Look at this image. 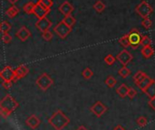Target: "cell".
I'll return each mask as SVG.
<instances>
[{"instance_id":"cell-1","label":"cell","mask_w":155,"mask_h":130,"mask_svg":"<svg viewBox=\"0 0 155 130\" xmlns=\"http://www.w3.org/2000/svg\"><path fill=\"white\" fill-rule=\"evenodd\" d=\"M18 107H19V103L10 94H6L0 102V115L4 119H6Z\"/></svg>"},{"instance_id":"cell-2","label":"cell","mask_w":155,"mask_h":130,"mask_svg":"<svg viewBox=\"0 0 155 130\" xmlns=\"http://www.w3.org/2000/svg\"><path fill=\"white\" fill-rule=\"evenodd\" d=\"M48 123L55 130H62L68 126L70 119L62 110H56L51 118H49Z\"/></svg>"},{"instance_id":"cell-3","label":"cell","mask_w":155,"mask_h":130,"mask_svg":"<svg viewBox=\"0 0 155 130\" xmlns=\"http://www.w3.org/2000/svg\"><path fill=\"white\" fill-rule=\"evenodd\" d=\"M35 84L44 91L47 90L53 84H54V80L45 72L42 73L37 80L35 81Z\"/></svg>"},{"instance_id":"cell-4","label":"cell","mask_w":155,"mask_h":130,"mask_svg":"<svg viewBox=\"0 0 155 130\" xmlns=\"http://www.w3.org/2000/svg\"><path fill=\"white\" fill-rule=\"evenodd\" d=\"M135 12L141 16L143 17V19L147 18L151 15V14L153 12V9L152 7V5L147 2V1H142L135 8Z\"/></svg>"},{"instance_id":"cell-5","label":"cell","mask_w":155,"mask_h":130,"mask_svg":"<svg viewBox=\"0 0 155 130\" xmlns=\"http://www.w3.org/2000/svg\"><path fill=\"white\" fill-rule=\"evenodd\" d=\"M54 33L61 38V39H64L68 36V34L71 33L72 28L69 27L67 24H65L63 21H61L60 23H58L54 27Z\"/></svg>"},{"instance_id":"cell-6","label":"cell","mask_w":155,"mask_h":130,"mask_svg":"<svg viewBox=\"0 0 155 130\" xmlns=\"http://www.w3.org/2000/svg\"><path fill=\"white\" fill-rule=\"evenodd\" d=\"M129 34V38H130V43H131V47L134 49H136L139 47V45L141 44V41L143 38L142 33L136 29L134 28L132 29V31L128 33Z\"/></svg>"},{"instance_id":"cell-7","label":"cell","mask_w":155,"mask_h":130,"mask_svg":"<svg viewBox=\"0 0 155 130\" xmlns=\"http://www.w3.org/2000/svg\"><path fill=\"white\" fill-rule=\"evenodd\" d=\"M0 77L2 79V81H14L15 80V70L7 65V66H5L1 72H0Z\"/></svg>"},{"instance_id":"cell-8","label":"cell","mask_w":155,"mask_h":130,"mask_svg":"<svg viewBox=\"0 0 155 130\" xmlns=\"http://www.w3.org/2000/svg\"><path fill=\"white\" fill-rule=\"evenodd\" d=\"M91 111L94 116H96L97 118H100L107 111V108L101 101H97L91 107Z\"/></svg>"},{"instance_id":"cell-9","label":"cell","mask_w":155,"mask_h":130,"mask_svg":"<svg viewBox=\"0 0 155 130\" xmlns=\"http://www.w3.org/2000/svg\"><path fill=\"white\" fill-rule=\"evenodd\" d=\"M134 56L133 54H131L127 50H124L122 52H120L117 55H116V59L124 65L126 66L132 60H133Z\"/></svg>"},{"instance_id":"cell-10","label":"cell","mask_w":155,"mask_h":130,"mask_svg":"<svg viewBox=\"0 0 155 130\" xmlns=\"http://www.w3.org/2000/svg\"><path fill=\"white\" fill-rule=\"evenodd\" d=\"M35 26L39 31L45 33L46 31H49V29L52 26V22L47 17H45L42 19H38V21L35 23Z\"/></svg>"},{"instance_id":"cell-11","label":"cell","mask_w":155,"mask_h":130,"mask_svg":"<svg viewBox=\"0 0 155 130\" xmlns=\"http://www.w3.org/2000/svg\"><path fill=\"white\" fill-rule=\"evenodd\" d=\"M49 12H50V9L45 8V6H43L39 3L35 4V10H34V14L38 19H42V18L46 17V14H48Z\"/></svg>"},{"instance_id":"cell-12","label":"cell","mask_w":155,"mask_h":130,"mask_svg":"<svg viewBox=\"0 0 155 130\" xmlns=\"http://www.w3.org/2000/svg\"><path fill=\"white\" fill-rule=\"evenodd\" d=\"M15 36L22 42H25L30 36H31V32L26 26H22L20 27L17 32L15 33Z\"/></svg>"},{"instance_id":"cell-13","label":"cell","mask_w":155,"mask_h":130,"mask_svg":"<svg viewBox=\"0 0 155 130\" xmlns=\"http://www.w3.org/2000/svg\"><path fill=\"white\" fill-rule=\"evenodd\" d=\"M15 77L14 81H16L25 77L27 75V73L29 72V69L25 65H19L15 70Z\"/></svg>"},{"instance_id":"cell-14","label":"cell","mask_w":155,"mask_h":130,"mask_svg":"<svg viewBox=\"0 0 155 130\" xmlns=\"http://www.w3.org/2000/svg\"><path fill=\"white\" fill-rule=\"evenodd\" d=\"M25 123H26V125H27L30 128H32V129H36V128L39 127V125L41 124V120H40V119H39L37 116H35V115H31L30 117H28V118L26 119Z\"/></svg>"},{"instance_id":"cell-15","label":"cell","mask_w":155,"mask_h":130,"mask_svg":"<svg viewBox=\"0 0 155 130\" xmlns=\"http://www.w3.org/2000/svg\"><path fill=\"white\" fill-rule=\"evenodd\" d=\"M74 6L68 2V1H64L60 6H59V11L64 15V16H67V15H70L73 11H74Z\"/></svg>"},{"instance_id":"cell-16","label":"cell","mask_w":155,"mask_h":130,"mask_svg":"<svg viewBox=\"0 0 155 130\" xmlns=\"http://www.w3.org/2000/svg\"><path fill=\"white\" fill-rule=\"evenodd\" d=\"M141 52H142V55L144 58L149 59V58H151L154 54V49L152 47V45H150V46H144L141 50Z\"/></svg>"},{"instance_id":"cell-17","label":"cell","mask_w":155,"mask_h":130,"mask_svg":"<svg viewBox=\"0 0 155 130\" xmlns=\"http://www.w3.org/2000/svg\"><path fill=\"white\" fill-rule=\"evenodd\" d=\"M153 80L148 76V77H146L143 81H141L137 86H138V88H139L142 91L145 92V90H147V88L150 86V84L153 82Z\"/></svg>"},{"instance_id":"cell-18","label":"cell","mask_w":155,"mask_h":130,"mask_svg":"<svg viewBox=\"0 0 155 130\" xmlns=\"http://www.w3.org/2000/svg\"><path fill=\"white\" fill-rule=\"evenodd\" d=\"M129 89L130 88L126 84H122L120 87H118V89L116 90V92L121 98H125L126 96H128Z\"/></svg>"},{"instance_id":"cell-19","label":"cell","mask_w":155,"mask_h":130,"mask_svg":"<svg viewBox=\"0 0 155 130\" xmlns=\"http://www.w3.org/2000/svg\"><path fill=\"white\" fill-rule=\"evenodd\" d=\"M19 12H20V10H19V8H18L17 6L12 5V6H10V7L5 11V14H6L9 18H13V17L16 16V15L19 14Z\"/></svg>"},{"instance_id":"cell-20","label":"cell","mask_w":155,"mask_h":130,"mask_svg":"<svg viewBox=\"0 0 155 130\" xmlns=\"http://www.w3.org/2000/svg\"><path fill=\"white\" fill-rule=\"evenodd\" d=\"M146 77H148V75L145 73V72H143V71H137L135 74H134V81L135 82V84L136 85H138L141 81H143Z\"/></svg>"},{"instance_id":"cell-21","label":"cell","mask_w":155,"mask_h":130,"mask_svg":"<svg viewBox=\"0 0 155 130\" xmlns=\"http://www.w3.org/2000/svg\"><path fill=\"white\" fill-rule=\"evenodd\" d=\"M145 94H147V96L150 99H153L155 97V80L153 81V82L150 84V86L147 88V90L144 92Z\"/></svg>"},{"instance_id":"cell-22","label":"cell","mask_w":155,"mask_h":130,"mask_svg":"<svg viewBox=\"0 0 155 130\" xmlns=\"http://www.w3.org/2000/svg\"><path fill=\"white\" fill-rule=\"evenodd\" d=\"M35 7V3H33V2H27L26 4L24 5L23 9H24V11L26 14H34Z\"/></svg>"},{"instance_id":"cell-23","label":"cell","mask_w":155,"mask_h":130,"mask_svg":"<svg viewBox=\"0 0 155 130\" xmlns=\"http://www.w3.org/2000/svg\"><path fill=\"white\" fill-rule=\"evenodd\" d=\"M65 24H67L69 27H71V28H73V26L75 24V23H76V20H75V18L72 15V14H70V15H67V16H64V19L62 20Z\"/></svg>"},{"instance_id":"cell-24","label":"cell","mask_w":155,"mask_h":130,"mask_svg":"<svg viewBox=\"0 0 155 130\" xmlns=\"http://www.w3.org/2000/svg\"><path fill=\"white\" fill-rule=\"evenodd\" d=\"M118 42H119V43H120L123 47H124V48H127V47H129V46L131 45L129 34H124V36H122V37L118 40Z\"/></svg>"},{"instance_id":"cell-25","label":"cell","mask_w":155,"mask_h":130,"mask_svg":"<svg viewBox=\"0 0 155 130\" xmlns=\"http://www.w3.org/2000/svg\"><path fill=\"white\" fill-rule=\"evenodd\" d=\"M94 8L98 13H102V12L104 11V9L106 8V5H105V4H104L103 1L97 0V1L94 3Z\"/></svg>"},{"instance_id":"cell-26","label":"cell","mask_w":155,"mask_h":130,"mask_svg":"<svg viewBox=\"0 0 155 130\" xmlns=\"http://www.w3.org/2000/svg\"><path fill=\"white\" fill-rule=\"evenodd\" d=\"M0 28H1V33L2 34L3 33H8V32L11 30V24L6 22V21H3L1 23V25H0Z\"/></svg>"},{"instance_id":"cell-27","label":"cell","mask_w":155,"mask_h":130,"mask_svg":"<svg viewBox=\"0 0 155 130\" xmlns=\"http://www.w3.org/2000/svg\"><path fill=\"white\" fill-rule=\"evenodd\" d=\"M118 74H119L122 78L125 79V78H127V77L131 74V71H130L126 66H123V67L118 71Z\"/></svg>"},{"instance_id":"cell-28","label":"cell","mask_w":155,"mask_h":130,"mask_svg":"<svg viewBox=\"0 0 155 130\" xmlns=\"http://www.w3.org/2000/svg\"><path fill=\"white\" fill-rule=\"evenodd\" d=\"M116 83H117V81H116V79H115L114 76H109V77H107V79L105 80V84H106V86L109 87V88L114 87Z\"/></svg>"},{"instance_id":"cell-29","label":"cell","mask_w":155,"mask_h":130,"mask_svg":"<svg viewBox=\"0 0 155 130\" xmlns=\"http://www.w3.org/2000/svg\"><path fill=\"white\" fill-rule=\"evenodd\" d=\"M152 43H153V41L148 35H143V38H142V41H141V44L143 45V47L150 46V45H152Z\"/></svg>"},{"instance_id":"cell-30","label":"cell","mask_w":155,"mask_h":130,"mask_svg":"<svg viewBox=\"0 0 155 130\" xmlns=\"http://www.w3.org/2000/svg\"><path fill=\"white\" fill-rule=\"evenodd\" d=\"M82 75H83V77H84L85 80H90V79L93 77L94 72H93V71H92L90 68H85V69L83 71Z\"/></svg>"},{"instance_id":"cell-31","label":"cell","mask_w":155,"mask_h":130,"mask_svg":"<svg viewBox=\"0 0 155 130\" xmlns=\"http://www.w3.org/2000/svg\"><path fill=\"white\" fill-rule=\"evenodd\" d=\"M37 3H39L40 5H42L43 6H45V8L50 9V10H51V7H52L53 5H54L53 0H38Z\"/></svg>"},{"instance_id":"cell-32","label":"cell","mask_w":155,"mask_h":130,"mask_svg":"<svg viewBox=\"0 0 155 130\" xmlns=\"http://www.w3.org/2000/svg\"><path fill=\"white\" fill-rule=\"evenodd\" d=\"M152 25H153V22H152V20H151L149 17L143 19V21H142V26H143V28L149 29V28L152 27Z\"/></svg>"},{"instance_id":"cell-33","label":"cell","mask_w":155,"mask_h":130,"mask_svg":"<svg viewBox=\"0 0 155 130\" xmlns=\"http://www.w3.org/2000/svg\"><path fill=\"white\" fill-rule=\"evenodd\" d=\"M116 60V57H114L113 54H108L105 58H104V62L108 65H113L114 63Z\"/></svg>"},{"instance_id":"cell-34","label":"cell","mask_w":155,"mask_h":130,"mask_svg":"<svg viewBox=\"0 0 155 130\" xmlns=\"http://www.w3.org/2000/svg\"><path fill=\"white\" fill-rule=\"evenodd\" d=\"M136 123H137V125H138L139 127L143 128V127H145V126L147 125L148 121H147V119H146L145 117H143V116H142V117H140V118L137 119Z\"/></svg>"},{"instance_id":"cell-35","label":"cell","mask_w":155,"mask_h":130,"mask_svg":"<svg viewBox=\"0 0 155 130\" xmlns=\"http://www.w3.org/2000/svg\"><path fill=\"white\" fill-rule=\"evenodd\" d=\"M42 37L45 41H51L53 38V33L50 31H46L45 33H42Z\"/></svg>"},{"instance_id":"cell-36","label":"cell","mask_w":155,"mask_h":130,"mask_svg":"<svg viewBox=\"0 0 155 130\" xmlns=\"http://www.w3.org/2000/svg\"><path fill=\"white\" fill-rule=\"evenodd\" d=\"M2 41L4 43H9L12 41V36L8 33H3L2 34Z\"/></svg>"},{"instance_id":"cell-37","label":"cell","mask_w":155,"mask_h":130,"mask_svg":"<svg viewBox=\"0 0 155 130\" xmlns=\"http://www.w3.org/2000/svg\"><path fill=\"white\" fill-rule=\"evenodd\" d=\"M136 94H137V92H136V90L134 89V88H130L129 89V91H128V97L132 100V99H134L135 96H136Z\"/></svg>"},{"instance_id":"cell-38","label":"cell","mask_w":155,"mask_h":130,"mask_svg":"<svg viewBox=\"0 0 155 130\" xmlns=\"http://www.w3.org/2000/svg\"><path fill=\"white\" fill-rule=\"evenodd\" d=\"M2 87L5 90H9L11 87H12V81H2Z\"/></svg>"},{"instance_id":"cell-39","label":"cell","mask_w":155,"mask_h":130,"mask_svg":"<svg viewBox=\"0 0 155 130\" xmlns=\"http://www.w3.org/2000/svg\"><path fill=\"white\" fill-rule=\"evenodd\" d=\"M148 104H149V106H150V107H151V108H152V109H153L155 111V97L150 100V101H149V103H148Z\"/></svg>"},{"instance_id":"cell-40","label":"cell","mask_w":155,"mask_h":130,"mask_svg":"<svg viewBox=\"0 0 155 130\" xmlns=\"http://www.w3.org/2000/svg\"><path fill=\"white\" fill-rule=\"evenodd\" d=\"M113 130H125V128L123 127V126H121V125H118L116 128H114Z\"/></svg>"},{"instance_id":"cell-41","label":"cell","mask_w":155,"mask_h":130,"mask_svg":"<svg viewBox=\"0 0 155 130\" xmlns=\"http://www.w3.org/2000/svg\"><path fill=\"white\" fill-rule=\"evenodd\" d=\"M76 130H88V129H87L84 126H80V127H79V128H78Z\"/></svg>"},{"instance_id":"cell-42","label":"cell","mask_w":155,"mask_h":130,"mask_svg":"<svg viewBox=\"0 0 155 130\" xmlns=\"http://www.w3.org/2000/svg\"><path fill=\"white\" fill-rule=\"evenodd\" d=\"M7 1H8L10 4H12V5H15V3H16L18 0H7Z\"/></svg>"}]
</instances>
